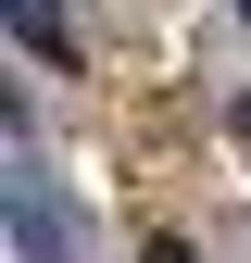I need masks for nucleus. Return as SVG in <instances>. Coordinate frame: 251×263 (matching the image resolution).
Instances as JSON below:
<instances>
[{"label": "nucleus", "instance_id": "nucleus-1", "mask_svg": "<svg viewBox=\"0 0 251 263\" xmlns=\"http://www.w3.org/2000/svg\"><path fill=\"white\" fill-rule=\"evenodd\" d=\"M13 226H25V251H38V263H63V251H76V226H63L50 176H13Z\"/></svg>", "mask_w": 251, "mask_h": 263}, {"label": "nucleus", "instance_id": "nucleus-2", "mask_svg": "<svg viewBox=\"0 0 251 263\" xmlns=\"http://www.w3.org/2000/svg\"><path fill=\"white\" fill-rule=\"evenodd\" d=\"M0 13H13V38L38 50V63H76V38H63V13H50V0H0Z\"/></svg>", "mask_w": 251, "mask_h": 263}, {"label": "nucleus", "instance_id": "nucleus-3", "mask_svg": "<svg viewBox=\"0 0 251 263\" xmlns=\"http://www.w3.org/2000/svg\"><path fill=\"white\" fill-rule=\"evenodd\" d=\"M226 138H239V151H251V88H239V101H226Z\"/></svg>", "mask_w": 251, "mask_h": 263}, {"label": "nucleus", "instance_id": "nucleus-4", "mask_svg": "<svg viewBox=\"0 0 251 263\" xmlns=\"http://www.w3.org/2000/svg\"><path fill=\"white\" fill-rule=\"evenodd\" d=\"M138 263H201V251H188V238H151V251H138Z\"/></svg>", "mask_w": 251, "mask_h": 263}, {"label": "nucleus", "instance_id": "nucleus-5", "mask_svg": "<svg viewBox=\"0 0 251 263\" xmlns=\"http://www.w3.org/2000/svg\"><path fill=\"white\" fill-rule=\"evenodd\" d=\"M239 25H251V0H239Z\"/></svg>", "mask_w": 251, "mask_h": 263}]
</instances>
